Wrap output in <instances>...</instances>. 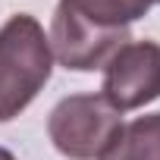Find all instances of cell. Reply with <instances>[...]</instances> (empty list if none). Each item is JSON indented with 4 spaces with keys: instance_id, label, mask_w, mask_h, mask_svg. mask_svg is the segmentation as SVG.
I'll return each instance as SVG.
<instances>
[{
    "instance_id": "obj_1",
    "label": "cell",
    "mask_w": 160,
    "mask_h": 160,
    "mask_svg": "<svg viewBox=\"0 0 160 160\" xmlns=\"http://www.w3.org/2000/svg\"><path fill=\"white\" fill-rule=\"evenodd\" d=\"M53 72V53L41 22L16 13L0 25V122L19 116Z\"/></svg>"
},
{
    "instance_id": "obj_2",
    "label": "cell",
    "mask_w": 160,
    "mask_h": 160,
    "mask_svg": "<svg viewBox=\"0 0 160 160\" xmlns=\"http://www.w3.org/2000/svg\"><path fill=\"white\" fill-rule=\"evenodd\" d=\"M122 126V113L113 110L101 94H69L47 119L53 148L69 160H98Z\"/></svg>"
},
{
    "instance_id": "obj_3",
    "label": "cell",
    "mask_w": 160,
    "mask_h": 160,
    "mask_svg": "<svg viewBox=\"0 0 160 160\" xmlns=\"http://www.w3.org/2000/svg\"><path fill=\"white\" fill-rule=\"evenodd\" d=\"M132 35L129 28H98L94 22H88L85 16H78L72 7H66L63 0L53 10L50 19V53L60 66L72 69V72H94L104 69L107 60L129 44Z\"/></svg>"
},
{
    "instance_id": "obj_4",
    "label": "cell",
    "mask_w": 160,
    "mask_h": 160,
    "mask_svg": "<svg viewBox=\"0 0 160 160\" xmlns=\"http://www.w3.org/2000/svg\"><path fill=\"white\" fill-rule=\"evenodd\" d=\"M101 98L119 110H138L160 98V44L157 41H129L104 66Z\"/></svg>"
},
{
    "instance_id": "obj_5",
    "label": "cell",
    "mask_w": 160,
    "mask_h": 160,
    "mask_svg": "<svg viewBox=\"0 0 160 160\" xmlns=\"http://www.w3.org/2000/svg\"><path fill=\"white\" fill-rule=\"evenodd\" d=\"M98 160H160V113L122 122Z\"/></svg>"
},
{
    "instance_id": "obj_6",
    "label": "cell",
    "mask_w": 160,
    "mask_h": 160,
    "mask_svg": "<svg viewBox=\"0 0 160 160\" xmlns=\"http://www.w3.org/2000/svg\"><path fill=\"white\" fill-rule=\"evenodd\" d=\"M63 3L98 28H129L135 19L148 16L151 7H160V0H63Z\"/></svg>"
},
{
    "instance_id": "obj_7",
    "label": "cell",
    "mask_w": 160,
    "mask_h": 160,
    "mask_svg": "<svg viewBox=\"0 0 160 160\" xmlns=\"http://www.w3.org/2000/svg\"><path fill=\"white\" fill-rule=\"evenodd\" d=\"M0 160H16V154H13V151H7V148H0Z\"/></svg>"
}]
</instances>
